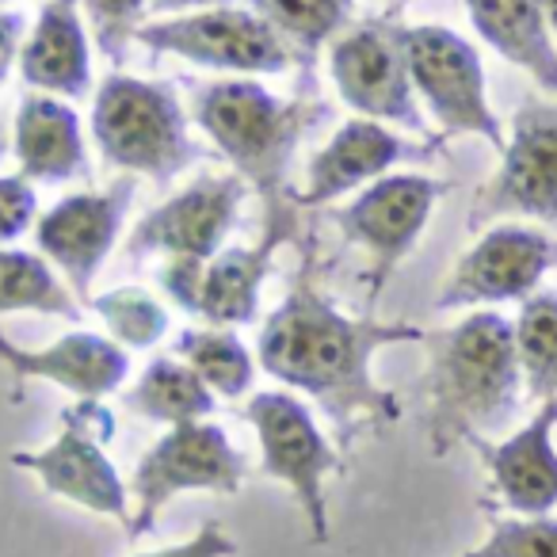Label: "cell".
<instances>
[{"label":"cell","instance_id":"obj_1","mask_svg":"<svg viewBox=\"0 0 557 557\" xmlns=\"http://www.w3.org/2000/svg\"><path fill=\"white\" fill-rule=\"evenodd\" d=\"M298 248L302 263L287 298L263 318L256 336V367L318 401L341 443L351 447L367 428L401 420L397 394L374 379V356L394 344H424L428 333L412 321H379L374 313L348 318L321 287L318 237L306 233Z\"/></svg>","mask_w":557,"mask_h":557},{"label":"cell","instance_id":"obj_2","mask_svg":"<svg viewBox=\"0 0 557 557\" xmlns=\"http://www.w3.org/2000/svg\"><path fill=\"white\" fill-rule=\"evenodd\" d=\"M428 443L447 458L473 435L500 432L523 389L511 321L496 310H473L458 325L428 333Z\"/></svg>","mask_w":557,"mask_h":557},{"label":"cell","instance_id":"obj_3","mask_svg":"<svg viewBox=\"0 0 557 557\" xmlns=\"http://www.w3.org/2000/svg\"><path fill=\"white\" fill-rule=\"evenodd\" d=\"M325 115L321 100H278L256 77L207 81L191 92V123L207 134L230 172L260 195L263 210L295 202L290 164L302 138Z\"/></svg>","mask_w":557,"mask_h":557},{"label":"cell","instance_id":"obj_4","mask_svg":"<svg viewBox=\"0 0 557 557\" xmlns=\"http://www.w3.org/2000/svg\"><path fill=\"white\" fill-rule=\"evenodd\" d=\"M88 131L103 164L123 176L169 184L202 161L199 141L187 134V115L169 81L108 73L96 88Z\"/></svg>","mask_w":557,"mask_h":557},{"label":"cell","instance_id":"obj_5","mask_svg":"<svg viewBox=\"0 0 557 557\" xmlns=\"http://www.w3.org/2000/svg\"><path fill=\"white\" fill-rule=\"evenodd\" d=\"M401 50L417 100L440 126V138H481L500 153L504 126L488 103L485 65L473 42L443 24L401 27Z\"/></svg>","mask_w":557,"mask_h":557},{"label":"cell","instance_id":"obj_6","mask_svg":"<svg viewBox=\"0 0 557 557\" xmlns=\"http://www.w3.org/2000/svg\"><path fill=\"white\" fill-rule=\"evenodd\" d=\"M245 420L252 424L256 443H260L263 478L278 481L295 493L306 527H310V539L318 546H329L333 523H329L325 481L344 466L336 447L318 428L313 412L287 389H260L248 397Z\"/></svg>","mask_w":557,"mask_h":557},{"label":"cell","instance_id":"obj_7","mask_svg":"<svg viewBox=\"0 0 557 557\" xmlns=\"http://www.w3.org/2000/svg\"><path fill=\"white\" fill-rule=\"evenodd\" d=\"M134 42L157 58H180L230 77H278L295 65V54L252 9H218L157 16L134 32Z\"/></svg>","mask_w":557,"mask_h":557},{"label":"cell","instance_id":"obj_8","mask_svg":"<svg viewBox=\"0 0 557 557\" xmlns=\"http://www.w3.org/2000/svg\"><path fill=\"white\" fill-rule=\"evenodd\" d=\"M248 478V462L230 435L210 420L176 424L138 458L134 466V511L126 539L138 542L146 531H153L157 516L176 500L180 493H240Z\"/></svg>","mask_w":557,"mask_h":557},{"label":"cell","instance_id":"obj_9","mask_svg":"<svg viewBox=\"0 0 557 557\" xmlns=\"http://www.w3.org/2000/svg\"><path fill=\"white\" fill-rule=\"evenodd\" d=\"M111 435H115L111 409H103V401H77L62 412V428L47 447L12 450L9 462L35 473L50 496H62L92 516L131 527L126 485L108 458Z\"/></svg>","mask_w":557,"mask_h":557},{"label":"cell","instance_id":"obj_10","mask_svg":"<svg viewBox=\"0 0 557 557\" xmlns=\"http://www.w3.org/2000/svg\"><path fill=\"white\" fill-rule=\"evenodd\" d=\"M447 191L450 184L424 172H389L367 184L348 207L336 210L344 240L363 248L367 256V310L379 306L382 290L412 256Z\"/></svg>","mask_w":557,"mask_h":557},{"label":"cell","instance_id":"obj_11","mask_svg":"<svg viewBox=\"0 0 557 557\" xmlns=\"http://www.w3.org/2000/svg\"><path fill=\"white\" fill-rule=\"evenodd\" d=\"M329 77H333L341 103L356 111V119L401 126L417 138L443 146V138H432L420 100L412 92L401 50V24L382 16L348 27L329 47Z\"/></svg>","mask_w":557,"mask_h":557},{"label":"cell","instance_id":"obj_12","mask_svg":"<svg viewBox=\"0 0 557 557\" xmlns=\"http://www.w3.org/2000/svg\"><path fill=\"white\" fill-rule=\"evenodd\" d=\"M504 218L557 225V100L527 96L519 103L500 169L473 195L470 230H488Z\"/></svg>","mask_w":557,"mask_h":557},{"label":"cell","instance_id":"obj_13","mask_svg":"<svg viewBox=\"0 0 557 557\" xmlns=\"http://www.w3.org/2000/svg\"><path fill=\"white\" fill-rule=\"evenodd\" d=\"M549 268H557V237L546 230L519 222L488 225L440 283L435 310H493L523 302L539 290Z\"/></svg>","mask_w":557,"mask_h":557},{"label":"cell","instance_id":"obj_14","mask_svg":"<svg viewBox=\"0 0 557 557\" xmlns=\"http://www.w3.org/2000/svg\"><path fill=\"white\" fill-rule=\"evenodd\" d=\"M138 195V176H119L103 191H77L58 199L35 218V248L65 278L81 306L92 298V283L115 252L126 210Z\"/></svg>","mask_w":557,"mask_h":557},{"label":"cell","instance_id":"obj_15","mask_svg":"<svg viewBox=\"0 0 557 557\" xmlns=\"http://www.w3.org/2000/svg\"><path fill=\"white\" fill-rule=\"evenodd\" d=\"M248 184L237 172H218V176H199L138 218V225L126 237V256L131 260H214L225 248V237L233 233L245 207Z\"/></svg>","mask_w":557,"mask_h":557},{"label":"cell","instance_id":"obj_16","mask_svg":"<svg viewBox=\"0 0 557 557\" xmlns=\"http://www.w3.org/2000/svg\"><path fill=\"white\" fill-rule=\"evenodd\" d=\"M298 202L283 210H263V233L256 245L222 248L202 268L199 310L195 318L214 329H240L260 318V295L275 268V252L283 245H298L306 237Z\"/></svg>","mask_w":557,"mask_h":557},{"label":"cell","instance_id":"obj_17","mask_svg":"<svg viewBox=\"0 0 557 557\" xmlns=\"http://www.w3.org/2000/svg\"><path fill=\"white\" fill-rule=\"evenodd\" d=\"M435 146H412L397 131L374 119H348L306 164V184L295 191L298 210L329 207L341 195L363 191L367 184L389 176L401 161H432Z\"/></svg>","mask_w":557,"mask_h":557},{"label":"cell","instance_id":"obj_18","mask_svg":"<svg viewBox=\"0 0 557 557\" xmlns=\"http://www.w3.org/2000/svg\"><path fill=\"white\" fill-rule=\"evenodd\" d=\"M0 367L12 379V401L24 397L27 382H50L81 401H108L131 374V351L96 333H70L47 348H20L0 333Z\"/></svg>","mask_w":557,"mask_h":557},{"label":"cell","instance_id":"obj_19","mask_svg":"<svg viewBox=\"0 0 557 557\" xmlns=\"http://www.w3.org/2000/svg\"><path fill=\"white\" fill-rule=\"evenodd\" d=\"M557 397L542 401L539 412L527 420L508 440L488 443L485 435H473L466 447L481 458L488 473L493 496L516 516H546L557 508Z\"/></svg>","mask_w":557,"mask_h":557},{"label":"cell","instance_id":"obj_20","mask_svg":"<svg viewBox=\"0 0 557 557\" xmlns=\"http://www.w3.org/2000/svg\"><path fill=\"white\" fill-rule=\"evenodd\" d=\"M16 70L32 92L70 103L85 100L92 88V47H88L81 0H42L39 16L20 47Z\"/></svg>","mask_w":557,"mask_h":557},{"label":"cell","instance_id":"obj_21","mask_svg":"<svg viewBox=\"0 0 557 557\" xmlns=\"http://www.w3.org/2000/svg\"><path fill=\"white\" fill-rule=\"evenodd\" d=\"M12 157L20 169L16 176L35 187L85 180L88 146L73 103L47 92H27L12 119Z\"/></svg>","mask_w":557,"mask_h":557},{"label":"cell","instance_id":"obj_22","mask_svg":"<svg viewBox=\"0 0 557 557\" xmlns=\"http://www.w3.org/2000/svg\"><path fill=\"white\" fill-rule=\"evenodd\" d=\"M478 39L557 100V42L539 0H462Z\"/></svg>","mask_w":557,"mask_h":557},{"label":"cell","instance_id":"obj_23","mask_svg":"<svg viewBox=\"0 0 557 557\" xmlns=\"http://www.w3.org/2000/svg\"><path fill=\"white\" fill-rule=\"evenodd\" d=\"M218 397L210 386L184 363V359H153L146 371L138 374L131 389L123 394V409L153 424L176 428L191 424V420H207L214 412Z\"/></svg>","mask_w":557,"mask_h":557},{"label":"cell","instance_id":"obj_24","mask_svg":"<svg viewBox=\"0 0 557 557\" xmlns=\"http://www.w3.org/2000/svg\"><path fill=\"white\" fill-rule=\"evenodd\" d=\"M248 9L287 42L295 62L313 73L318 50L351 27V0H248Z\"/></svg>","mask_w":557,"mask_h":557},{"label":"cell","instance_id":"obj_25","mask_svg":"<svg viewBox=\"0 0 557 557\" xmlns=\"http://www.w3.org/2000/svg\"><path fill=\"white\" fill-rule=\"evenodd\" d=\"M0 313H42V318L81 321L85 306L39 252L9 245L0 248Z\"/></svg>","mask_w":557,"mask_h":557},{"label":"cell","instance_id":"obj_26","mask_svg":"<svg viewBox=\"0 0 557 557\" xmlns=\"http://www.w3.org/2000/svg\"><path fill=\"white\" fill-rule=\"evenodd\" d=\"M176 359H184L207 382L210 394L225 401L245 397L256 379V351H248L233 329H184L176 336Z\"/></svg>","mask_w":557,"mask_h":557},{"label":"cell","instance_id":"obj_27","mask_svg":"<svg viewBox=\"0 0 557 557\" xmlns=\"http://www.w3.org/2000/svg\"><path fill=\"white\" fill-rule=\"evenodd\" d=\"M516 356L523 371L527 394L539 401L557 397V290H534L519 302V318L511 321Z\"/></svg>","mask_w":557,"mask_h":557},{"label":"cell","instance_id":"obj_28","mask_svg":"<svg viewBox=\"0 0 557 557\" xmlns=\"http://www.w3.org/2000/svg\"><path fill=\"white\" fill-rule=\"evenodd\" d=\"M88 310L103 321L108 336L126 351H149L169 336L172 318L157 295L146 287H115L88 298Z\"/></svg>","mask_w":557,"mask_h":557},{"label":"cell","instance_id":"obj_29","mask_svg":"<svg viewBox=\"0 0 557 557\" xmlns=\"http://www.w3.org/2000/svg\"><path fill=\"white\" fill-rule=\"evenodd\" d=\"M466 557H557V519L493 516L485 542H478Z\"/></svg>","mask_w":557,"mask_h":557},{"label":"cell","instance_id":"obj_30","mask_svg":"<svg viewBox=\"0 0 557 557\" xmlns=\"http://www.w3.org/2000/svg\"><path fill=\"white\" fill-rule=\"evenodd\" d=\"M81 16H88L100 54L111 65H123L134 32L149 16V0H81Z\"/></svg>","mask_w":557,"mask_h":557},{"label":"cell","instance_id":"obj_31","mask_svg":"<svg viewBox=\"0 0 557 557\" xmlns=\"http://www.w3.org/2000/svg\"><path fill=\"white\" fill-rule=\"evenodd\" d=\"M39 218V195L24 176H0V248L20 240Z\"/></svg>","mask_w":557,"mask_h":557},{"label":"cell","instance_id":"obj_32","mask_svg":"<svg viewBox=\"0 0 557 557\" xmlns=\"http://www.w3.org/2000/svg\"><path fill=\"white\" fill-rule=\"evenodd\" d=\"M237 554V542L230 539L218 519H207L195 534H187L184 542L176 546H164V549H149V554H138V557H233Z\"/></svg>","mask_w":557,"mask_h":557},{"label":"cell","instance_id":"obj_33","mask_svg":"<svg viewBox=\"0 0 557 557\" xmlns=\"http://www.w3.org/2000/svg\"><path fill=\"white\" fill-rule=\"evenodd\" d=\"M24 39H27V16L24 12L0 9V92H4V85H9L12 70H16Z\"/></svg>","mask_w":557,"mask_h":557},{"label":"cell","instance_id":"obj_34","mask_svg":"<svg viewBox=\"0 0 557 557\" xmlns=\"http://www.w3.org/2000/svg\"><path fill=\"white\" fill-rule=\"evenodd\" d=\"M218 4H233V0H149V20L180 16V12H199V9H218Z\"/></svg>","mask_w":557,"mask_h":557},{"label":"cell","instance_id":"obj_35","mask_svg":"<svg viewBox=\"0 0 557 557\" xmlns=\"http://www.w3.org/2000/svg\"><path fill=\"white\" fill-rule=\"evenodd\" d=\"M542 4V16H546V24H549V35H554V42H557V0H539Z\"/></svg>","mask_w":557,"mask_h":557},{"label":"cell","instance_id":"obj_36","mask_svg":"<svg viewBox=\"0 0 557 557\" xmlns=\"http://www.w3.org/2000/svg\"><path fill=\"white\" fill-rule=\"evenodd\" d=\"M412 0H386V20H394V16H401L405 9H409Z\"/></svg>","mask_w":557,"mask_h":557},{"label":"cell","instance_id":"obj_37","mask_svg":"<svg viewBox=\"0 0 557 557\" xmlns=\"http://www.w3.org/2000/svg\"><path fill=\"white\" fill-rule=\"evenodd\" d=\"M12 149V131H4V123H0V157Z\"/></svg>","mask_w":557,"mask_h":557},{"label":"cell","instance_id":"obj_38","mask_svg":"<svg viewBox=\"0 0 557 557\" xmlns=\"http://www.w3.org/2000/svg\"><path fill=\"white\" fill-rule=\"evenodd\" d=\"M4 4H12V0H0V9H4Z\"/></svg>","mask_w":557,"mask_h":557}]
</instances>
